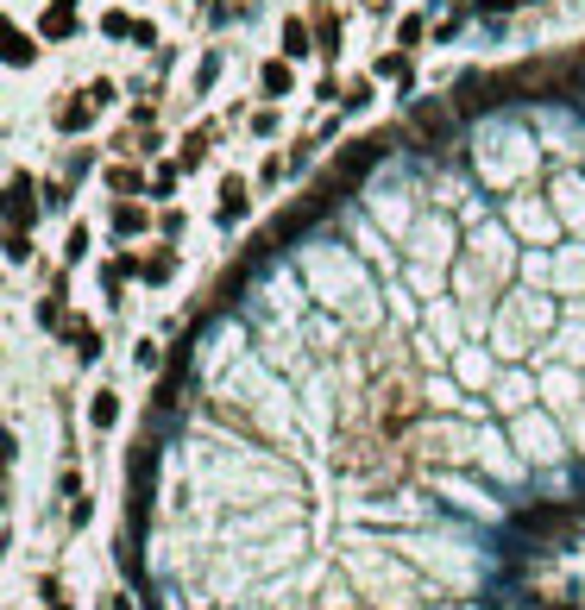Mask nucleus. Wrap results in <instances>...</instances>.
Returning a JSON list of instances; mask_svg holds the SVG:
<instances>
[{
	"mask_svg": "<svg viewBox=\"0 0 585 610\" xmlns=\"http://www.w3.org/2000/svg\"><path fill=\"white\" fill-rule=\"evenodd\" d=\"M579 504H529V510H517V528L523 535H566V528H579Z\"/></svg>",
	"mask_w": 585,
	"mask_h": 610,
	"instance_id": "obj_1",
	"label": "nucleus"
},
{
	"mask_svg": "<svg viewBox=\"0 0 585 610\" xmlns=\"http://www.w3.org/2000/svg\"><path fill=\"white\" fill-rule=\"evenodd\" d=\"M454 113H460V107H447V101H422V107L409 113V126L422 132L428 145H447V139H454Z\"/></svg>",
	"mask_w": 585,
	"mask_h": 610,
	"instance_id": "obj_2",
	"label": "nucleus"
},
{
	"mask_svg": "<svg viewBox=\"0 0 585 610\" xmlns=\"http://www.w3.org/2000/svg\"><path fill=\"white\" fill-rule=\"evenodd\" d=\"M183 378H189V347L170 359V371L158 378V416H170L177 410V403H183Z\"/></svg>",
	"mask_w": 585,
	"mask_h": 610,
	"instance_id": "obj_3",
	"label": "nucleus"
},
{
	"mask_svg": "<svg viewBox=\"0 0 585 610\" xmlns=\"http://www.w3.org/2000/svg\"><path fill=\"white\" fill-rule=\"evenodd\" d=\"M32 215H38L32 208V176H13V189H7V233H26Z\"/></svg>",
	"mask_w": 585,
	"mask_h": 610,
	"instance_id": "obj_4",
	"label": "nucleus"
},
{
	"mask_svg": "<svg viewBox=\"0 0 585 610\" xmlns=\"http://www.w3.org/2000/svg\"><path fill=\"white\" fill-rule=\"evenodd\" d=\"M214 221H221V227L246 221V183H240V176H227V183H221V208H214Z\"/></svg>",
	"mask_w": 585,
	"mask_h": 610,
	"instance_id": "obj_5",
	"label": "nucleus"
},
{
	"mask_svg": "<svg viewBox=\"0 0 585 610\" xmlns=\"http://www.w3.org/2000/svg\"><path fill=\"white\" fill-rule=\"evenodd\" d=\"M38 32L44 38H69V32H76V0H51V13L38 20Z\"/></svg>",
	"mask_w": 585,
	"mask_h": 610,
	"instance_id": "obj_6",
	"label": "nucleus"
},
{
	"mask_svg": "<svg viewBox=\"0 0 585 610\" xmlns=\"http://www.w3.org/2000/svg\"><path fill=\"white\" fill-rule=\"evenodd\" d=\"M63 340H69V353H76L83 365H95V359H101V333H95L89 321H76V327H69V333H63Z\"/></svg>",
	"mask_w": 585,
	"mask_h": 610,
	"instance_id": "obj_7",
	"label": "nucleus"
},
{
	"mask_svg": "<svg viewBox=\"0 0 585 610\" xmlns=\"http://www.w3.org/2000/svg\"><path fill=\"white\" fill-rule=\"evenodd\" d=\"M89 422H95V428H114V422H120V396H114V390H101V396L89 403Z\"/></svg>",
	"mask_w": 585,
	"mask_h": 610,
	"instance_id": "obj_8",
	"label": "nucleus"
},
{
	"mask_svg": "<svg viewBox=\"0 0 585 610\" xmlns=\"http://www.w3.org/2000/svg\"><path fill=\"white\" fill-rule=\"evenodd\" d=\"M258 82H265V95H289V63H283V57H271L265 70H258Z\"/></svg>",
	"mask_w": 585,
	"mask_h": 610,
	"instance_id": "obj_9",
	"label": "nucleus"
},
{
	"mask_svg": "<svg viewBox=\"0 0 585 610\" xmlns=\"http://www.w3.org/2000/svg\"><path fill=\"white\" fill-rule=\"evenodd\" d=\"M303 51H315L309 44V26L303 20H283V57H303Z\"/></svg>",
	"mask_w": 585,
	"mask_h": 610,
	"instance_id": "obj_10",
	"label": "nucleus"
},
{
	"mask_svg": "<svg viewBox=\"0 0 585 610\" xmlns=\"http://www.w3.org/2000/svg\"><path fill=\"white\" fill-rule=\"evenodd\" d=\"M107 183H114V195H138V189H145V176H138L132 164H120V170H107Z\"/></svg>",
	"mask_w": 585,
	"mask_h": 610,
	"instance_id": "obj_11",
	"label": "nucleus"
},
{
	"mask_svg": "<svg viewBox=\"0 0 585 610\" xmlns=\"http://www.w3.org/2000/svg\"><path fill=\"white\" fill-rule=\"evenodd\" d=\"M202 158H208V132H189V139H183V164H177V170H195Z\"/></svg>",
	"mask_w": 585,
	"mask_h": 610,
	"instance_id": "obj_12",
	"label": "nucleus"
},
{
	"mask_svg": "<svg viewBox=\"0 0 585 610\" xmlns=\"http://www.w3.org/2000/svg\"><path fill=\"white\" fill-rule=\"evenodd\" d=\"M101 32H107V38H132V32H138V20H126V13L114 7V13H101Z\"/></svg>",
	"mask_w": 585,
	"mask_h": 610,
	"instance_id": "obj_13",
	"label": "nucleus"
},
{
	"mask_svg": "<svg viewBox=\"0 0 585 610\" xmlns=\"http://www.w3.org/2000/svg\"><path fill=\"white\" fill-rule=\"evenodd\" d=\"M89 113H95V107H83V101H69V107H57V126H63V132H76V126H89Z\"/></svg>",
	"mask_w": 585,
	"mask_h": 610,
	"instance_id": "obj_14",
	"label": "nucleus"
},
{
	"mask_svg": "<svg viewBox=\"0 0 585 610\" xmlns=\"http://www.w3.org/2000/svg\"><path fill=\"white\" fill-rule=\"evenodd\" d=\"M138 278H145V284H164V278H170V252H158V258H145V264H138Z\"/></svg>",
	"mask_w": 585,
	"mask_h": 610,
	"instance_id": "obj_15",
	"label": "nucleus"
},
{
	"mask_svg": "<svg viewBox=\"0 0 585 610\" xmlns=\"http://www.w3.org/2000/svg\"><path fill=\"white\" fill-rule=\"evenodd\" d=\"M114 227H120V233H138V227H145V208H132V201H120V208H114Z\"/></svg>",
	"mask_w": 585,
	"mask_h": 610,
	"instance_id": "obj_16",
	"label": "nucleus"
},
{
	"mask_svg": "<svg viewBox=\"0 0 585 610\" xmlns=\"http://www.w3.org/2000/svg\"><path fill=\"white\" fill-rule=\"evenodd\" d=\"M38 591H44V610H69V598H63V579H38Z\"/></svg>",
	"mask_w": 585,
	"mask_h": 610,
	"instance_id": "obj_17",
	"label": "nucleus"
},
{
	"mask_svg": "<svg viewBox=\"0 0 585 610\" xmlns=\"http://www.w3.org/2000/svg\"><path fill=\"white\" fill-rule=\"evenodd\" d=\"M32 51H38V44H32V38H26V32H13V38H7V63H26V57H32Z\"/></svg>",
	"mask_w": 585,
	"mask_h": 610,
	"instance_id": "obj_18",
	"label": "nucleus"
},
{
	"mask_svg": "<svg viewBox=\"0 0 585 610\" xmlns=\"http://www.w3.org/2000/svg\"><path fill=\"white\" fill-rule=\"evenodd\" d=\"M340 101H346V107H365V101H372V82H352V89H346Z\"/></svg>",
	"mask_w": 585,
	"mask_h": 610,
	"instance_id": "obj_19",
	"label": "nucleus"
},
{
	"mask_svg": "<svg viewBox=\"0 0 585 610\" xmlns=\"http://www.w3.org/2000/svg\"><path fill=\"white\" fill-rule=\"evenodd\" d=\"M26 252H32V246H26V233H7V258H13V264H26Z\"/></svg>",
	"mask_w": 585,
	"mask_h": 610,
	"instance_id": "obj_20",
	"label": "nucleus"
},
{
	"mask_svg": "<svg viewBox=\"0 0 585 610\" xmlns=\"http://www.w3.org/2000/svg\"><path fill=\"white\" fill-rule=\"evenodd\" d=\"M472 7H478V13H510L517 0H472Z\"/></svg>",
	"mask_w": 585,
	"mask_h": 610,
	"instance_id": "obj_21",
	"label": "nucleus"
},
{
	"mask_svg": "<svg viewBox=\"0 0 585 610\" xmlns=\"http://www.w3.org/2000/svg\"><path fill=\"white\" fill-rule=\"evenodd\" d=\"M107 610H132V604H126V598H107Z\"/></svg>",
	"mask_w": 585,
	"mask_h": 610,
	"instance_id": "obj_22",
	"label": "nucleus"
},
{
	"mask_svg": "<svg viewBox=\"0 0 585 610\" xmlns=\"http://www.w3.org/2000/svg\"><path fill=\"white\" fill-rule=\"evenodd\" d=\"M560 610H579V604H560Z\"/></svg>",
	"mask_w": 585,
	"mask_h": 610,
	"instance_id": "obj_23",
	"label": "nucleus"
},
{
	"mask_svg": "<svg viewBox=\"0 0 585 610\" xmlns=\"http://www.w3.org/2000/svg\"><path fill=\"white\" fill-rule=\"evenodd\" d=\"M227 7H233V0H227Z\"/></svg>",
	"mask_w": 585,
	"mask_h": 610,
	"instance_id": "obj_24",
	"label": "nucleus"
}]
</instances>
